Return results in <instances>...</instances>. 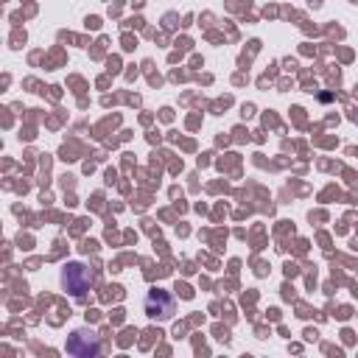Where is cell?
<instances>
[{"label": "cell", "mask_w": 358, "mask_h": 358, "mask_svg": "<svg viewBox=\"0 0 358 358\" xmlns=\"http://www.w3.org/2000/svg\"><path fill=\"white\" fill-rule=\"evenodd\" d=\"M67 352L76 355V358H95V355L101 352V338H98V333L90 330V327L73 330L70 338H67Z\"/></svg>", "instance_id": "obj_3"}, {"label": "cell", "mask_w": 358, "mask_h": 358, "mask_svg": "<svg viewBox=\"0 0 358 358\" xmlns=\"http://www.w3.org/2000/svg\"><path fill=\"white\" fill-rule=\"evenodd\" d=\"M92 285V271L84 263H67L62 268V288L73 296H84Z\"/></svg>", "instance_id": "obj_1"}, {"label": "cell", "mask_w": 358, "mask_h": 358, "mask_svg": "<svg viewBox=\"0 0 358 358\" xmlns=\"http://www.w3.org/2000/svg\"><path fill=\"white\" fill-rule=\"evenodd\" d=\"M143 310H145L148 319L168 322V319L173 316V310H176V302H173V296H171L168 291H162V288H151V291L145 294V299H143Z\"/></svg>", "instance_id": "obj_2"}]
</instances>
